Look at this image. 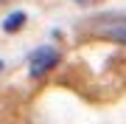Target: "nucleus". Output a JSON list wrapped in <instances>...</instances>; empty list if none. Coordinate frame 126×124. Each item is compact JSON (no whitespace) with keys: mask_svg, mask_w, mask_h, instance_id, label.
Wrapping results in <instances>:
<instances>
[{"mask_svg":"<svg viewBox=\"0 0 126 124\" xmlns=\"http://www.w3.org/2000/svg\"><path fill=\"white\" fill-rule=\"evenodd\" d=\"M76 3H95V0H76Z\"/></svg>","mask_w":126,"mask_h":124,"instance_id":"20e7f679","label":"nucleus"},{"mask_svg":"<svg viewBox=\"0 0 126 124\" xmlns=\"http://www.w3.org/2000/svg\"><path fill=\"white\" fill-rule=\"evenodd\" d=\"M56 62H59V54H56L53 48H39V51L31 56V76L48 74L50 68H56Z\"/></svg>","mask_w":126,"mask_h":124,"instance_id":"f257e3e1","label":"nucleus"},{"mask_svg":"<svg viewBox=\"0 0 126 124\" xmlns=\"http://www.w3.org/2000/svg\"><path fill=\"white\" fill-rule=\"evenodd\" d=\"M104 34H107L109 40H118V42H126V25H109V28H107V31H104Z\"/></svg>","mask_w":126,"mask_h":124,"instance_id":"7ed1b4c3","label":"nucleus"},{"mask_svg":"<svg viewBox=\"0 0 126 124\" xmlns=\"http://www.w3.org/2000/svg\"><path fill=\"white\" fill-rule=\"evenodd\" d=\"M23 25H25V11H11L9 17L3 20V31H9V34L20 31Z\"/></svg>","mask_w":126,"mask_h":124,"instance_id":"f03ea898","label":"nucleus"},{"mask_svg":"<svg viewBox=\"0 0 126 124\" xmlns=\"http://www.w3.org/2000/svg\"><path fill=\"white\" fill-rule=\"evenodd\" d=\"M0 71H3V62H0Z\"/></svg>","mask_w":126,"mask_h":124,"instance_id":"39448f33","label":"nucleus"}]
</instances>
